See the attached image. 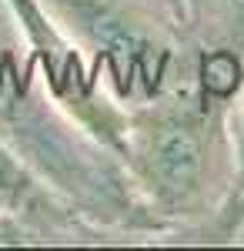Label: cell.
I'll return each mask as SVG.
<instances>
[{"mask_svg": "<svg viewBox=\"0 0 244 251\" xmlns=\"http://www.w3.org/2000/svg\"><path fill=\"white\" fill-rule=\"evenodd\" d=\"M40 7L127 111L194 74L197 47L168 0H40Z\"/></svg>", "mask_w": 244, "mask_h": 251, "instance_id": "cell-3", "label": "cell"}, {"mask_svg": "<svg viewBox=\"0 0 244 251\" xmlns=\"http://www.w3.org/2000/svg\"><path fill=\"white\" fill-rule=\"evenodd\" d=\"M194 80L204 94L218 100H238L244 87V54L234 47H207L197 50Z\"/></svg>", "mask_w": 244, "mask_h": 251, "instance_id": "cell-6", "label": "cell"}, {"mask_svg": "<svg viewBox=\"0 0 244 251\" xmlns=\"http://www.w3.org/2000/svg\"><path fill=\"white\" fill-rule=\"evenodd\" d=\"M168 3H174V7H177V14H181V0H168Z\"/></svg>", "mask_w": 244, "mask_h": 251, "instance_id": "cell-7", "label": "cell"}, {"mask_svg": "<svg viewBox=\"0 0 244 251\" xmlns=\"http://www.w3.org/2000/svg\"><path fill=\"white\" fill-rule=\"evenodd\" d=\"M0 137L97 228L168 234L134 191L121 154L50 97L7 0H0Z\"/></svg>", "mask_w": 244, "mask_h": 251, "instance_id": "cell-1", "label": "cell"}, {"mask_svg": "<svg viewBox=\"0 0 244 251\" xmlns=\"http://www.w3.org/2000/svg\"><path fill=\"white\" fill-rule=\"evenodd\" d=\"M7 3L34 50V60L50 97L84 131H91L97 141L117 151L124 124H127V107L107 91V84L94 74L84 50L50 20L40 0H7Z\"/></svg>", "mask_w": 244, "mask_h": 251, "instance_id": "cell-4", "label": "cell"}, {"mask_svg": "<svg viewBox=\"0 0 244 251\" xmlns=\"http://www.w3.org/2000/svg\"><path fill=\"white\" fill-rule=\"evenodd\" d=\"M181 20L197 50L234 47L244 54V0H181Z\"/></svg>", "mask_w": 244, "mask_h": 251, "instance_id": "cell-5", "label": "cell"}, {"mask_svg": "<svg viewBox=\"0 0 244 251\" xmlns=\"http://www.w3.org/2000/svg\"><path fill=\"white\" fill-rule=\"evenodd\" d=\"M234 100L197 87L194 74L127 111L117 154L164 231L214 228L238 194Z\"/></svg>", "mask_w": 244, "mask_h": 251, "instance_id": "cell-2", "label": "cell"}, {"mask_svg": "<svg viewBox=\"0 0 244 251\" xmlns=\"http://www.w3.org/2000/svg\"><path fill=\"white\" fill-rule=\"evenodd\" d=\"M0 208H3V204H0Z\"/></svg>", "mask_w": 244, "mask_h": 251, "instance_id": "cell-8", "label": "cell"}]
</instances>
